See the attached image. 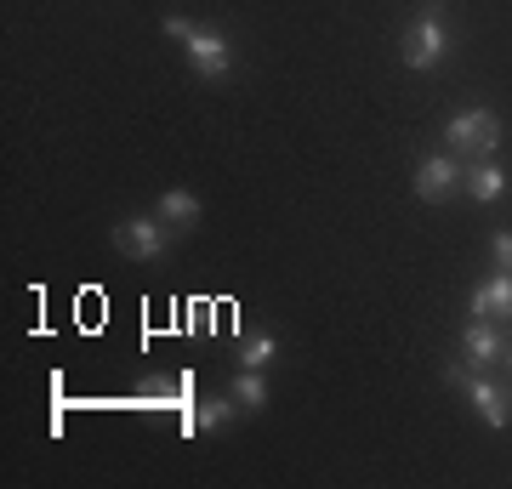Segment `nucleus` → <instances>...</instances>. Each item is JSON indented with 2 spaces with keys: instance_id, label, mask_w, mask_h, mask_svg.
<instances>
[{
  "instance_id": "f257e3e1",
  "label": "nucleus",
  "mask_w": 512,
  "mask_h": 489,
  "mask_svg": "<svg viewBox=\"0 0 512 489\" xmlns=\"http://www.w3.org/2000/svg\"><path fill=\"white\" fill-rule=\"evenodd\" d=\"M444 46H450V35H444V0H421V18L404 29L399 57L410 63V69H439Z\"/></svg>"
},
{
  "instance_id": "f03ea898",
  "label": "nucleus",
  "mask_w": 512,
  "mask_h": 489,
  "mask_svg": "<svg viewBox=\"0 0 512 489\" xmlns=\"http://www.w3.org/2000/svg\"><path fill=\"white\" fill-rule=\"evenodd\" d=\"M165 35H177L188 46V63L205 74V80H228V69H234V57H228V40L211 35V29H194V23L183 18H165Z\"/></svg>"
},
{
  "instance_id": "7ed1b4c3",
  "label": "nucleus",
  "mask_w": 512,
  "mask_h": 489,
  "mask_svg": "<svg viewBox=\"0 0 512 489\" xmlns=\"http://www.w3.org/2000/svg\"><path fill=\"white\" fill-rule=\"evenodd\" d=\"M444 143H450V154H495V143H501V120H495L490 109H473V114H456L450 126H444Z\"/></svg>"
},
{
  "instance_id": "20e7f679",
  "label": "nucleus",
  "mask_w": 512,
  "mask_h": 489,
  "mask_svg": "<svg viewBox=\"0 0 512 489\" xmlns=\"http://www.w3.org/2000/svg\"><path fill=\"white\" fill-rule=\"evenodd\" d=\"M450 381H461V387H467V399H473V410L484 416V427H507V421H512V393L501 387V381L461 376V370H450Z\"/></svg>"
},
{
  "instance_id": "39448f33",
  "label": "nucleus",
  "mask_w": 512,
  "mask_h": 489,
  "mask_svg": "<svg viewBox=\"0 0 512 489\" xmlns=\"http://www.w3.org/2000/svg\"><path fill=\"white\" fill-rule=\"evenodd\" d=\"M114 245H120L131 262H154V256L165 251V222H154V217H126L120 228H114Z\"/></svg>"
},
{
  "instance_id": "423d86ee",
  "label": "nucleus",
  "mask_w": 512,
  "mask_h": 489,
  "mask_svg": "<svg viewBox=\"0 0 512 489\" xmlns=\"http://www.w3.org/2000/svg\"><path fill=\"white\" fill-rule=\"evenodd\" d=\"M461 182H467V171H461L456 154H433V160L416 165V194L421 200H450Z\"/></svg>"
},
{
  "instance_id": "0eeeda50",
  "label": "nucleus",
  "mask_w": 512,
  "mask_h": 489,
  "mask_svg": "<svg viewBox=\"0 0 512 489\" xmlns=\"http://www.w3.org/2000/svg\"><path fill=\"white\" fill-rule=\"evenodd\" d=\"M461 353H467V364H501L507 359V336H501L495 319H467V330H461Z\"/></svg>"
},
{
  "instance_id": "6e6552de",
  "label": "nucleus",
  "mask_w": 512,
  "mask_h": 489,
  "mask_svg": "<svg viewBox=\"0 0 512 489\" xmlns=\"http://www.w3.org/2000/svg\"><path fill=\"white\" fill-rule=\"evenodd\" d=\"M473 319H512V273L507 268L473 290Z\"/></svg>"
},
{
  "instance_id": "1a4fd4ad",
  "label": "nucleus",
  "mask_w": 512,
  "mask_h": 489,
  "mask_svg": "<svg viewBox=\"0 0 512 489\" xmlns=\"http://www.w3.org/2000/svg\"><path fill=\"white\" fill-rule=\"evenodd\" d=\"M222 421H234V399H205V404L188 399L183 433H211V427H222Z\"/></svg>"
},
{
  "instance_id": "9d476101",
  "label": "nucleus",
  "mask_w": 512,
  "mask_h": 489,
  "mask_svg": "<svg viewBox=\"0 0 512 489\" xmlns=\"http://www.w3.org/2000/svg\"><path fill=\"white\" fill-rule=\"evenodd\" d=\"M274 359H279V342L268 330H251V336L239 342V364H245V370H268Z\"/></svg>"
},
{
  "instance_id": "9b49d317",
  "label": "nucleus",
  "mask_w": 512,
  "mask_h": 489,
  "mask_svg": "<svg viewBox=\"0 0 512 489\" xmlns=\"http://www.w3.org/2000/svg\"><path fill=\"white\" fill-rule=\"evenodd\" d=\"M501 188H507V177H501V165H478V171H467V194L473 200H501Z\"/></svg>"
},
{
  "instance_id": "f8f14e48",
  "label": "nucleus",
  "mask_w": 512,
  "mask_h": 489,
  "mask_svg": "<svg viewBox=\"0 0 512 489\" xmlns=\"http://www.w3.org/2000/svg\"><path fill=\"white\" fill-rule=\"evenodd\" d=\"M160 222H200V200L183 194V188H171V194L160 200Z\"/></svg>"
},
{
  "instance_id": "ddd939ff",
  "label": "nucleus",
  "mask_w": 512,
  "mask_h": 489,
  "mask_svg": "<svg viewBox=\"0 0 512 489\" xmlns=\"http://www.w3.org/2000/svg\"><path fill=\"white\" fill-rule=\"evenodd\" d=\"M234 404H245V410H262V404H268L262 370H239V376H234Z\"/></svg>"
},
{
  "instance_id": "4468645a",
  "label": "nucleus",
  "mask_w": 512,
  "mask_h": 489,
  "mask_svg": "<svg viewBox=\"0 0 512 489\" xmlns=\"http://www.w3.org/2000/svg\"><path fill=\"white\" fill-rule=\"evenodd\" d=\"M495 268L512 273V234H495Z\"/></svg>"
},
{
  "instance_id": "2eb2a0df",
  "label": "nucleus",
  "mask_w": 512,
  "mask_h": 489,
  "mask_svg": "<svg viewBox=\"0 0 512 489\" xmlns=\"http://www.w3.org/2000/svg\"><path fill=\"white\" fill-rule=\"evenodd\" d=\"M501 364H507V370H512V347H507V359H501Z\"/></svg>"
}]
</instances>
